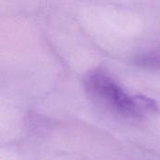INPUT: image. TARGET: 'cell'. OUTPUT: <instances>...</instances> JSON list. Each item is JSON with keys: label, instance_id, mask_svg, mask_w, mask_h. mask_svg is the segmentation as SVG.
I'll use <instances>...</instances> for the list:
<instances>
[{"label": "cell", "instance_id": "6da1fadb", "mask_svg": "<svg viewBox=\"0 0 160 160\" xmlns=\"http://www.w3.org/2000/svg\"><path fill=\"white\" fill-rule=\"evenodd\" d=\"M83 84L86 93L98 105L117 115L142 118L155 114L158 111L153 99L128 94L109 73L102 69L88 72Z\"/></svg>", "mask_w": 160, "mask_h": 160}]
</instances>
